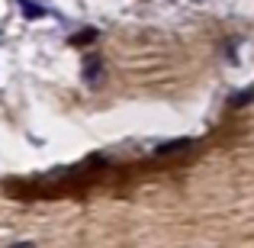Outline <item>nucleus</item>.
I'll return each instance as SVG.
<instances>
[{
  "mask_svg": "<svg viewBox=\"0 0 254 248\" xmlns=\"http://www.w3.org/2000/svg\"><path fill=\"white\" fill-rule=\"evenodd\" d=\"M193 149V139H171V142H161L155 145V158H164V155H180V152Z\"/></svg>",
  "mask_w": 254,
  "mask_h": 248,
  "instance_id": "f03ea898",
  "label": "nucleus"
},
{
  "mask_svg": "<svg viewBox=\"0 0 254 248\" xmlns=\"http://www.w3.org/2000/svg\"><path fill=\"white\" fill-rule=\"evenodd\" d=\"M19 3H23V10H26V16H29V19H39V16L45 13V10H39V6L32 3V0H19Z\"/></svg>",
  "mask_w": 254,
  "mask_h": 248,
  "instance_id": "20e7f679",
  "label": "nucleus"
},
{
  "mask_svg": "<svg viewBox=\"0 0 254 248\" xmlns=\"http://www.w3.org/2000/svg\"><path fill=\"white\" fill-rule=\"evenodd\" d=\"M254 100V87H245V90H238V93H232V100H229V106H245V103H251Z\"/></svg>",
  "mask_w": 254,
  "mask_h": 248,
  "instance_id": "7ed1b4c3",
  "label": "nucleus"
},
{
  "mask_svg": "<svg viewBox=\"0 0 254 248\" xmlns=\"http://www.w3.org/2000/svg\"><path fill=\"white\" fill-rule=\"evenodd\" d=\"M90 39H97V29H81V36H74V45H84Z\"/></svg>",
  "mask_w": 254,
  "mask_h": 248,
  "instance_id": "39448f33",
  "label": "nucleus"
},
{
  "mask_svg": "<svg viewBox=\"0 0 254 248\" xmlns=\"http://www.w3.org/2000/svg\"><path fill=\"white\" fill-rule=\"evenodd\" d=\"M84 81L90 87H97L100 81H103V62H100L97 55H87L84 58Z\"/></svg>",
  "mask_w": 254,
  "mask_h": 248,
  "instance_id": "f257e3e1",
  "label": "nucleus"
},
{
  "mask_svg": "<svg viewBox=\"0 0 254 248\" xmlns=\"http://www.w3.org/2000/svg\"><path fill=\"white\" fill-rule=\"evenodd\" d=\"M10 248H36V242H13Z\"/></svg>",
  "mask_w": 254,
  "mask_h": 248,
  "instance_id": "423d86ee",
  "label": "nucleus"
}]
</instances>
